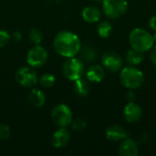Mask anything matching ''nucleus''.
Listing matches in <instances>:
<instances>
[{"mask_svg":"<svg viewBox=\"0 0 156 156\" xmlns=\"http://www.w3.org/2000/svg\"><path fill=\"white\" fill-rule=\"evenodd\" d=\"M81 41L78 35L71 31H60L53 39V48L58 55L65 58L76 57L80 50Z\"/></svg>","mask_w":156,"mask_h":156,"instance_id":"1","label":"nucleus"},{"mask_svg":"<svg viewBox=\"0 0 156 156\" xmlns=\"http://www.w3.org/2000/svg\"><path fill=\"white\" fill-rule=\"evenodd\" d=\"M129 41L132 48L142 53L149 51L154 44L153 35L147 30L139 27L132 30L129 36Z\"/></svg>","mask_w":156,"mask_h":156,"instance_id":"2","label":"nucleus"},{"mask_svg":"<svg viewBox=\"0 0 156 156\" xmlns=\"http://www.w3.org/2000/svg\"><path fill=\"white\" fill-rule=\"evenodd\" d=\"M120 80L125 88L129 90H135L143 85L144 81V76L141 70L130 66L122 69Z\"/></svg>","mask_w":156,"mask_h":156,"instance_id":"3","label":"nucleus"},{"mask_svg":"<svg viewBox=\"0 0 156 156\" xmlns=\"http://www.w3.org/2000/svg\"><path fill=\"white\" fill-rule=\"evenodd\" d=\"M85 64L81 59L76 57L68 58L62 67L64 76L71 81H75L76 80L82 78L85 74Z\"/></svg>","mask_w":156,"mask_h":156,"instance_id":"4","label":"nucleus"},{"mask_svg":"<svg viewBox=\"0 0 156 156\" xmlns=\"http://www.w3.org/2000/svg\"><path fill=\"white\" fill-rule=\"evenodd\" d=\"M128 9L126 0H103L102 11L109 18H118L122 16Z\"/></svg>","mask_w":156,"mask_h":156,"instance_id":"5","label":"nucleus"},{"mask_svg":"<svg viewBox=\"0 0 156 156\" xmlns=\"http://www.w3.org/2000/svg\"><path fill=\"white\" fill-rule=\"evenodd\" d=\"M53 122L58 127H66L70 124L73 116L71 110L66 104H58L51 111Z\"/></svg>","mask_w":156,"mask_h":156,"instance_id":"6","label":"nucleus"},{"mask_svg":"<svg viewBox=\"0 0 156 156\" xmlns=\"http://www.w3.org/2000/svg\"><path fill=\"white\" fill-rule=\"evenodd\" d=\"M48 51L40 45H35L27 53V62L32 68H40L48 60Z\"/></svg>","mask_w":156,"mask_h":156,"instance_id":"7","label":"nucleus"},{"mask_svg":"<svg viewBox=\"0 0 156 156\" xmlns=\"http://www.w3.org/2000/svg\"><path fill=\"white\" fill-rule=\"evenodd\" d=\"M16 81L18 85L24 88H30L37 84L38 78L36 70L32 67H21L19 68L15 76Z\"/></svg>","mask_w":156,"mask_h":156,"instance_id":"8","label":"nucleus"},{"mask_svg":"<svg viewBox=\"0 0 156 156\" xmlns=\"http://www.w3.org/2000/svg\"><path fill=\"white\" fill-rule=\"evenodd\" d=\"M101 63L107 70L116 72L122 66V58L114 51H107L101 57Z\"/></svg>","mask_w":156,"mask_h":156,"instance_id":"9","label":"nucleus"},{"mask_svg":"<svg viewBox=\"0 0 156 156\" xmlns=\"http://www.w3.org/2000/svg\"><path fill=\"white\" fill-rule=\"evenodd\" d=\"M123 115L126 122L134 123L141 120L143 116V109L134 101H131L125 106L123 110Z\"/></svg>","mask_w":156,"mask_h":156,"instance_id":"10","label":"nucleus"},{"mask_svg":"<svg viewBox=\"0 0 156 156\" xmlns=\"http://www.w3.org/2000/svg\"><path fill=\"white\" fill-rule=\"evenodd\" d=\"M70 141V133L65 127H59L52 136V144L55 148H63L69 144Z\"/></svg>","mask_w":156,"mask_h":156,"instance_id":"11","label":"nucleus"},{"mask_svg":"<svg viewBox=\"0 0 156 156\" xmlns=\"http://www.w3.org/2000/svg\"><path fill=\"white\" fill-rule=\"evenodd\" d=\"M139 154V147L137 143L130 138L122 140L119 146V154L122 156H137Z\"/></svg>","mask_w":156,"mask_h":156,"instance_id":"12","label":"nucleus"},{"mask_svg":"<svg viewBox=\"0 0 156 156\" xmlns=\"http://www.w3.org/2000/svg\"><path fill=\"white\" fill-rule=\"evenodd\" d=\"M85 76L90 82H101L105 77V70L101 65H92L85 70Z\"/></svg>","mask_w":156,"mask_h":156,"instance_id":"13","label":"nucleus"},{"mask_svg":"<svg viewBox=\"0 0 156 156\" xmlns=\"http://www.w3.org/2000/svg\"><path fill=\"white\" fill-rule=\"evenodd\" d=\"M106 137L112 142H119L127 138V132L119 125H112L106 130Z\"/></svg>","mask_w":156,"mask_h":156,"instance_id":"14","label":"nucleus"},{"mask_svg":"<svg viewBox=\"0 0 156 156\" xmlns=\"http://www.w3.org/2000/svg\"><path fill=\"white\" fill-rule=\"evenodd\" d=\"M82 18L89 23H96L101 19V12L95 5H88L81 12Z\"/></svg>","mask_w":156,"mask_h":156,"instance_id":"15","label":"nucleus"},{"mask_svg":"<svg viewBox=\"0 0 156 156\" xmlns=\"http://www.w3.org/2000/svg\"><path fill=\"white\" fill-rule=\"evenodd\" d=\"M29 103L36 108H41L46 103V95L39 89H32L28 93Z\"/></svg>","mask_w":156,"mask_h":156,"instance_id":"16","label":"nucleus"},{"mask_svg":"<svg viewBox=\"0 0 156 156\" xmlns=\"http://www.w3.org/2000/svg\"><path fill=\"white\" fill-rule=\"evenodd\" d=\"M73 90L75 93L80 97H86L90 90V81L87 79L80 78L74 81Z\"/></svg>","mask_w":156,"mask_h":156,"instance_id":"17","label":"nucleus"},{"mask_svg":"<svg viewBox=\"0 0 156 156\" xmlns=\"http://www.w3.org/2000/svg\"><path fill=\"white\" fill-rule=\"evenodd\" d=\"M80 53L81 58L87 62H93L97 59V57H98L96 48L90 45H86L84 47H81Z\"/></svg>","mask_w":156,"mask_h":156,"instance_id":"18","label":"nucleus"},{"mask_svg":"<svg viewBox=\"0 0 156 156\" xmlns=\"http://www.w3.org/2000/svg\"><path fill=\"white\" fill-rule=\"evenodd\" d=\"M144 53L137 51L133 48L128 50L125 54V60L131 66L139 65L144 60Z\"/></svg>","mask_w":156,"mask_h":156,"instance_id":"19","label":"nucleus"},{"mask_svg":"<svg viewBox=\"0 0 156 156\" xmlns=\"http://www.w3.org/2000/svg\"><path fill=\"white\" fill-rule=\"evenodd\" d=\"M112 32V26L109 21H102L98 26V34L101 37L107 38Z\"/></svg>","mask_w":156,"mask_h":156,"instance_id":"20","label":"nucleus"},{"mask_svg":"<svg viewBox=\"0 0 156 156\" xmlns=\"http://www.w3.org/2000/svg\"><path fill=\"white\" fill-rule=\"evenodd\" d=\"M43 39V33L38 28H32L28 32V40L33 45H39Z\"/></svg>","mask_w":156,"mask_h":156,"instance_id":"21","label":"nucleus"},{"mask_svg":"<svg viewBox=\"0 0 156 156\" xmlns=\"http://www.w3.org/2000/svg\"><path fill=\"white\" fill-rule=\"evenodd\" d=\"M39 83L42 87H44L46 89H49L55 85L56 78L51 73H44L39 79Z\"/></svg>","mask_w":156,"mask_h":156,"instance_id":"22","label":"nucleus"},{"mask_svg":"<svg viewBox=\"0 0 156 156\" xmlns=\"http://www.w3.org/2000/svg\"><path fill=\"white\" fill-rule=\"evenodd\" d=\"M70 125H71L72 129L74 131H77V132L83 131L87 127L86 122L83 119H80V118H77V119H74V120L72 119V121L70 122Z\"/></svg>","mask_w":156,"mask_h":156,"instance_id":"23","label":"nucleus"},{"mask_svg":"<svg viewBox=\"0 0 156 156\" xmlns=\"http://www.w3.org/2000/svg\"><path fill=\"white\" fill-rule=\"evenodd\" d=\"M10 133L11 131L9 126L4 123H0V140L1 141L7 140L10 136Z\"/></svg>","mask_w":156,"mask_h":156,"instance_id":"24","label":"nucleus"},{"mask_svg":"<svg viewBox=\"0 0 156 156\" xmlns=\"http://www.w3.org/2000/svg\"><path fill=\"white\" fill-rule=\"evenodd\" d=\"M10 39H11V36L7 33V31L0 29V48L7 45Z\"/></svg>","mask_w":156,"mask_h":156,"instance_id":"25","label":"nucleus"},{"mask_svg":"<svg viewBox=\"0 0 156 156\" xmlns=\"http://www.w3.org/2000/svg\"><path fill=\"white\" fill-rule=\"evenodd\" d=\"M151 49L152 50L150 53V58H151V61L156 66V45L154 47H153Z\"/></svg>","mask_w":156,"mask_h":156,"instance_id":"26","label":"nucleus"},{"mask_svg":"<svg viewBox=\"0 0 156 156\" xmlns=\"http://www.w3.org/2000/svg\"><path fill=\"white\" fill-rule=\"evenodd\" d=\"M11 36V38H13L15 41H20L21 40V38H22V35H21V33L19 32V31H15L12 35H10Z\"/></svg>","mask_w":156,"mask_h":156,"instance_id":"27","label":"nucleus"},{"mask_svg":"<svg viewBox=\"0 0 156 156\" xmlns=\"http://www.w3.org/2000/svg\"><path fill=\"white\" fill-rule=\"evenodd\" d=\"M149 25H150V27L154 31H156V16H154L151 17V19L149 21Z\"/></svg>","mask_w":156,"mask_h":156,"instance_id":"28","label":"nucleus"},{"mask_svg":"<svg viewBox=\"0 0 156 156\" xmlns=\"http://www.w3.org/2000/svg\"><path fill=\"white\" fill-rule=\"evenodd\" d=\"M127 99L129 100L130 102H131V101H134V99H135V94H134V92L129 91V92L127 93Z\"/></svg>","mask_w":156,"mask_h":156,"instance_id":"29","label":"nucleus"},{"mask_svg":"<svg viewBox=\"0 0 156 156\" xmlns=\"http://www.w3.org/2000/svg\"><path fill=\"white\" fill-rule=\"evenodd\" d=\"M153 37H154V43L156 44V31H155V33H154V35L153 36Z\"/></svg>","mask_w":156,"mask_h":156,"instance_id":"30","label":"nucleus"},{"mask_svg":"<svg viewBox=\"0 0 156 156\" xmlns=\"http://www.w3.org/2000/svg\"><path fill=\"white\" fill-rule=\"evenodd\" d=\"M91 1H101V0H91Z\"/></svg>","mask_w":156,"mask_h":156,"instance_id":"31","label":"nucleus"}]
</instances>
